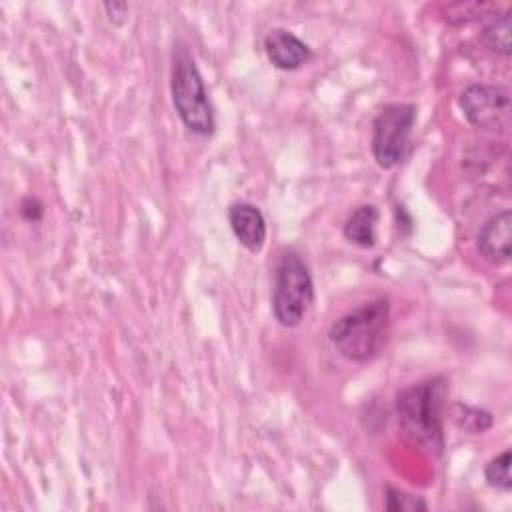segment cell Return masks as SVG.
<instances>
[{
  "label": "cell",
  "instance_id": "cell-10",
  "mask_svg": "<svg viewBox=\"0 0 512 512\" xmlns=\"http://www.w3.org/2000/svg\"><path fill=\"white\" fill-rule=\"evenodd\" d=\"M378 208L372 204L358 206L344 222V238L360 248H372L376 244Z\"/></svg>",
  "mask_w": 512,
  "mask_h": 512
},
{
  "label": "cell",
  "instance_id": "cell-5",
  "mask_svg": "<svg viewBox=\"0 0 512 512\" xmlns=\"http://www.w3.org/2000/svg\"><path fill=\"white\" fill-rule=\"evenodd\" d=\"M416 120L412 104H386L372 124V154L378 166L392 168L406 156Z\"/></svg>",
  "mask_w": 512,
  "mask_h": 512
},
{
  "label": "cell",
  "instance_id": "cell-15",
  "mask_svg": "<svg viewBox=\"0 0 512 512\" xmlns=\"http://www.w3.org/2000/svg\"><path fill=\"white\" fill-rule=\"evenodd\" d=\"M20 214H22V218L24 220H28V222H38L40 218H42V214H44V210H42V204L36 200V198H24L22 200V204H20Z\"/></svg>",
  "mask_w": 512,
  "mask_h": 512
},
{
  "label": "cell",
  "instance_id": "cell-1",
  "mask_svg": "<svg viewBox=\"0 0 512 512\" xmlns=\"http://www.w3.org/2000/svg\"><path fill=\"white\" fill-rule=\"evenodd\" d=\"M446 392V380L434 376L396 394L394 410L402 438L430 456H440L444 448L442 420Z\"/></svg>",
  "mask_w": 512,
  "mask_h": 512
},
{
  "label": "cell",
  "instance_id": "cell-13",
  "mask_svg": "<svg viewBox=\"0 0 512 512\" xmlns=\"http://www.w3.org/2000/svg\"><path fill=\"white\" fill-rule=\"evenodd\" d=\"M510 462H512V454L510 450L500 452L498 456H494L486 468H484V476L486 482L502 492H510L512 490V476H510Z\"/></svg>",
  "mask_w": 512,
  "mask_h": 512
},
{
  "label": "cell",
  "instance_id": "cell-7",
  "mask_svg": "<svg viewBox=\"0 0 512 512\" xmlns=\"http://www.w3.org/2000/svg\"><path fill=\"white\" fill-rule=\"evenodd\" d=\"M510 244H512V212L502 210L488 218L476 238V246L480 256L494 264L502 266L510 262Z\"/></svg>",
  "mask_w": 512,
  "mask_h": 512
},
{
  "label": "cell",
  "instance_id": "cell-2",
  "mask_svg": "<svg viewBox=\"0 0 512 512\" xmlns=\"http://www.w3.org/2000/svg\"><path fill=\"white\" fill-rule=\"evenodd\" d=\"M390 304L386 298L364 302L356 310L338 318L328 338L332 346L352 362L374 360L388 342Z\"/></svg>",
  "mask_w": 512,
  "mask_h": 512
},
{
  "label": "cell",
  "instance_id": "cell-8",
  "mask_svg": "<svg viewBox=\"0 0 512 512\" xmlns=\"http://www.w3.org/2000/svg\"><path fill=\"white\" fill-rule=\"evenodd\" d=\"M264 52L280 70H296L312 58L310 46L286 28H272L264 36Z\"/></svg>",
  "mask_w": 512,
  "mask_h": 512
},
{
  "label": "cell",
  "instance_id": "cell-4",
  "mask_svg": "<svg viewBox=\"0 0 512 512\" xmlns=\"http://www.w3.org/2000/svg\"><path fill=\"white\" fill-rule=\"evenodd\" d=\"M314 300V284L308 266L296 252H284L274 274L272 312L278 324L294 328L306 316Z\"/></svg>",
  "mask_w": 512,
  "mask_h": 512
},
{
  "label": "cell",
  "instance_id": "cell-6",
  "mask_svg": "<svg viewBox=\"0 0 512 512\" xmlns=\"http://www.w3.org/2000/svg\"><path fill=\"white\" fill-rule=\"evenodd\" d=\"M458 104L468 124L478 130L504 132L510 126V94L502 86L472 84L460 94Z\"/></svg>",
  "mask_w": 512,
  "mask_h": 512
},
{
  "label": "cell",
  "instance_id": "cell-9",
  "mask_svg": "<svg viewBox=\"0 0 512 512\" xmlns=\"http://www.w3.org/2000/svg\"><path fill=\"white\" fill-rule=\"evenodd\" d=\"M228 222L236 240L248 252H260L266 242V220L262 212L248 202H234L228 208Z\"/></svg>",
  "mask_w": 512,
  "mask_h": 512
},
{
  "label": "cell",
  "instance_id": "cell-14",
  "mask_svg": "<svg viewBox=\"0 0 512 512\" xmlns=\"http://www.w3.org/2000/svg\"><path fill=\"white\" fill-rule=\"evenodd\" d=\"M384 508L390 510V512H398V510L420 512V510H428V504L422 496H414V494H408V492L398 490L394 486H386Z\"/></svg>",
  "mask_w": 512,
  "mask_h": 512
},
{
  "label": "cell",
  "instance_id": "cell-12",
  "mask_svg": "<svg viewBox=\"0 0 512 512\" xmlns=\"http://www.w3.org/2000/svg\"><path fill=\"white\" fill-rule=\"evenodd\" d=\"M450 414H452V420L456 422V426L468 434H482L492 426L490 412L462 404V402H454L450 408Z\"/></svg>",
  "mask_w": 512,
  "mask_h": 512
},
{
  "label": "cell",
  "instance_id": "cell-3",
  "mask_svg": "<svg viewBox=\"0 0 512 512\" xmlns=\"http://www.w3.org/2000/svg\"><path fill=\"white\" fill-rule=\"evenodd\" d=\"M170 94L178 118L190 132L200 136L214 134L216 120L202 74L196 66V60L184 46L174 50L172 56Z\"/></svg>",
  "mask_w": 512,
  "mask_h": 512
},
{
  "label": "cell",
  "instance_id": "cell-11",
  "mask_svg": "<svg viewBox=\"0 0 512 512\" xmlns=\"http://www.w3.org/2000/svg\"><path fill=\"white\" fill-rule=\"evenodd\" d=\"M480 36L488 50L508 56L512 50V10L496 16L488 26H484Z\"/></svg>",
  "mask_w": 512,
  "mask_h": 512
},
{
  "label": "cell",
  "instance_id": "cell-16",
  "mask_svg": "<svg viewBox=\"0 0 512 512\" xmlns=\"http://www.w3.org/2000/svg\"><path fill=\"white\" fill-rule=\"evenodd\" d=\"M104 10L108 12L110 20L122 22V16H126V12H128V4H124V2H106Z\"/></svg>",
  "mask_w": 512,
  "mask_h": 512
}]
</instances>
